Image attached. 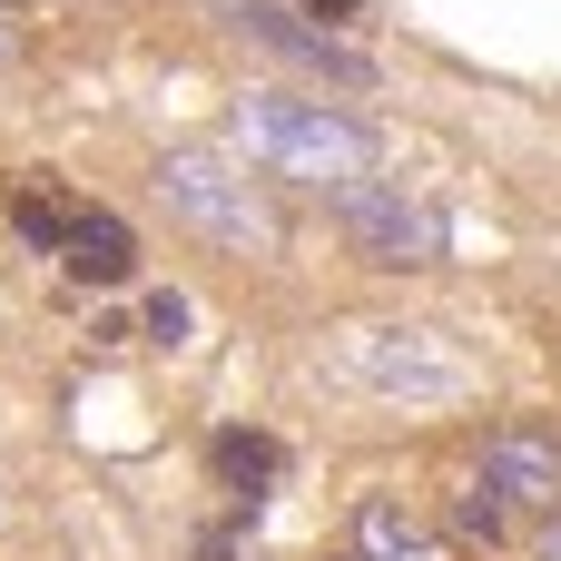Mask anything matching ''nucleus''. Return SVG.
<instances>
[{
    "mask_svg": "<svg viewBox=\"0 0 561 561\" xmlns=\"http://www.w3.org/2000/svg\"><path fill=\"white\" fill-rule=\"evenodd\" d=\"M197 561H237V542H227V533H207V542H197Z\"/></svg>",
    "mask_w": 561,
    "mask_h": 561,
    "instance_id": "2eb2a0df",
    "label": "nucleus"
},
{
    "mask_svg": "<svg viewBox=\"0 0 561 561\" xmlns=\"http://www.w3.org/2000/svg\"><path fill=\"white\" fill-rule=\"evenodd\" d=\"M454 533H473V542H503V533H513V513H503V503H493V493L473 483V493L454 503Z\"/></svg>",
    "mask_w": 561,
    "mask_h": 561,
    "instance_id": "9b49d317",
    "label": "nucleus"
},
{
    "mask_svg": "<svg viewBox=\"0 0 561 561\" xmlns=\"http://www.w3.org/2000/svg\"><path fill=\"white\" fill-rule=\"evenodd\" d=\"M325 207H335V227H345V247H355L365 266H385V276H404V266H444V217H434L424 197L365 178V187H345V197H325Z\"/></svg>",
    "mask_w": 561,
    "mask_h": 561,
    "instance_id": "39448f33",
    "label": "nucleus"
},
{
    "mask_svg": "<svg viewBox=\"0 0 561 561\" xmlns=\"http://www.w3.org/2000/svg\"><path fill=\"white\" fill-rule=\"evenodd\" d=\"M0 10H10V0H0Z\"/></svg>",
    "mask_w": 561,
    "mask_h": 561,
    "instance_id": "f3484780",
    "label": "nucleus"
},
{
    "mask_svg": "<svg viewBox=\"0 0 561 561\" xmlns=\"http://www.w3.org/2000/svg\"><path fill=\"white\" fill-rule=\"evenodd\" d=\"M148 187H158L168 227H187L197 247H217V256H266V266L286 256V207H276V187H266L237 148H158Z\"/></svg>",
    "mask_w": 561,
    "mask_h": 561,
    "instance_id": "7ed1b4c3",
    "label": "nucleus"
},
{
    "mask_svg": "<svg viewBox=\"0 0 561 561\" xmlns=\"http://www.w3.org/2000/svg\"><path fill=\"white\" fill-rule=\"evenodd\" d=\"M217 20H227L237 39H256V49H276L286 69H306L316 89H325V79H335V89H375V49H355L345 30L306 20L296 0H217Z\"/></svg>",
    "mask_w": 561,
    "mask_h": 561,
    "instance_id": "20e7f679",
    "label": "nucleus"
},
{
    "mask_svg": "<svg viewBox=\"0 0 561 561\" xmlns=\"http://www.w3.org/2000/svg\"><path fill=\"white\" fill-rule=\"evenodd\" d=\"M217 473L227 483H247V503L286 473V454H276V434H217Z\"/></svg>",
    "mask_w": 561,
    "mask_h": 561,
    "instance_id": "9d476101",
    "label": "nucleus"
},
{
    "mask_svg": "<svg viewBox=\"0 0 561 561\" xmlns=\"http://www.w3.org/2000/svg\"><path fill=\"white\" fill-rule=\"evenodd\" d=\"M148 345H187V296H178V286L148 296Z\"/></svg>",
    "mask_w": 561,
    "mask_h": 561,
    "instance_id": "f8f14e48",
    "label": "nucleus"
},
{
    "mask_svg": "<svg viewBox=\"0 0 561 561\" xmlns=\"http://www.w3.org/2000/svg\"><path fill=\"white\" fill-rule=\"evenodd\" d=\"M296 10H325V20H365V0H296Z\"/></svg>",
    "mask_w": 561,
    "mask_h": 561,
    "instance_id": "ddd939ff",
    "label": "nucleus"
},
{
    "mask_svg": "<svg viewBox=\"0 0 561 561\" xmlns=\"http://www.w3.org/2000/svg\"><path fill=\"white\" fill-rule=\"evenodd\" d=\"M355 561H454V542H444L414 503L375 493V503H355Z\"/></svg>",
    "mask_w": 561,
    "mask_h": 561,
    "instance_id": "6e6552de",
    "label": "nucleus"
},
{
    "mask_svg": "<svg viewBox=\"0 0 561 561\" xmlns=\"http://www.w3.org/2000/svg\"><path fill=\"white\" fill-rule=\"evenodd\" d=\"M542 561H561V513H552V523H542Z\"/></svg>",
    "mask_w": 561,
    "mask_h": 561,
    "instance_id": "dca6fc26",
    "label": "nucleus"
},
{
    "mask_svg": "<svg viewBox=\"0 0 561 561\" xmlns=\"http://www.w3.org/2000/svg\"><path fill=\"white\" fill-rule=\"evenodd\" d=\"M69 217H79V197H59V187H49V168H30V187L10 197V237H20V247H39V256H59Z\"/></svg>",
    "mask_w": 561,
    "mask_h": 561,
    "instance_id": "1a4fd4ad",
    "label": "nucleus"
},
{
    "mask_svg": "<svg viewBox=\"0 0 561 561\" xmlns=\"http://www.w3.org/2000/svg\"><path fill=\"white\" fill-rule=\"evenodd\" d=\"M316 375L345 385V394H375V404H473L483 394V355L434 325V316H345L325 325L316 345Z\"/></svg>",
    "mask_w": 561,
    "mask_h": 561,
    "instance_id": "f03ea898",
    "label": "nucleus"
},
{
    "mask_svg": "<svg viewBox=\"0 0 561 561\" xmlns=\"http://www.w3.org/2000/svg\"><path fill=\"white\" fill-rule=\"evenodd\" d=\"M59 266H69L79 286H128V276H138V237H128V217L99 207V197H79V217H69V237H59Z\"/></svg>",
    "mask_w": 561,
    "mask_h": 561,
    "instance_id": "0eeeda50",
    "label": "nucleus"
},
{
    "mask_svg": "<svg viewBox=\"0 0 561 561\" xmlns=\"http://www.w3.org/2000/svg\"><path fill=\"white\" fill-rule=\"evenodd\" d=\"M227 148L276 187H316V197H345V187H365L375 168H385V138H375V118H355V108H335L325 89L306 99V89H247L237 108H227Z\"/></svg>",
    "mask_w": 561,
    "mask_h": 561,
    "instance_id": "f257e3e1",
    "label": "nucleus"
},
{
    "mask_svg": "<svg viewBox=\"0 0 561 561\" xmlns=\"http://www.w3.org/2000/svg\"><path fill=\"white\" fill-rule=\"evenodd\" d=\"M473 483H483L503 513H561V434L552 424H493Z\"/></svg>",
    "mask_w": 561,
    "mask_h": 561,
    "instance_id": "423d86ee",
    "label": "nucleus"
},
{
    "mask_svg": "<svg viewBox=\"0 0 561 561\" xmlns=\"http://www.w3.org/2000/svg\"><path fill=\"white\" fill-rule=\"evenodd\" d=\"M10 59H20V20L0 10V69H10Z\"/></svg>",
    "mask_w": 561,
    "mask_h": 561,
    "instance_id": "4468645a",
    "label": "nucleus"
}]
</instances>
